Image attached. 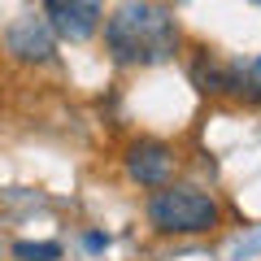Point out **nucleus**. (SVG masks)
<instances>
[{
    "label": "nucleus",
    "instance_id": "7ed1b4c3",
    "mask_svg": "<svg viewBox=\"0 0 261 261\" xmlns=\"http://www.w3.org/2000/svg\"><path fill=\"white\" fill-rule=\"evenodd\" d=\"M44 13L61 39H87L100 27V0H44Z\"/></svg>",
    "mask_w": 261,
    "mask_h": 261
},
{
    "label": "nucleus",
    "instance_id": "423d86ee",
    "mask_svg": "<svg viewBox=\"0 0 261 261\" xmlns=\"http://www.w3.org/2000/svg\"><path fill=\"white\" fill-rule=\"evenodd\" d=\"M9 48L22 57V61H44L53 53V39H48V27L39 18H22L18 27L9 31Z\"/></svg>",
    "mask_w": 261,
    "mask_h": 261
},
{
    "label": "nucleus",
    "instance_id": "0eeeda50",
    "mask_svg": "<svg viewBox=\"0 0 261 261\" xmlns=\"http://www.w3.org/2000/svg\"><path fill=\"white\" fill-rule=\"evenodd\" d=\"M235 96L261 100V57L252 65H235Z\"/></svg>",
    "mask_w": 261,
    "mask_h": 261
},
{
    "label": "nucleus",
    "instance_id": "20e7f679",
    "mask_svg": "<svg viewBox=\"0 0 261 261\" xmlns=\"http://www.w3.org/2000/svg\"><path fill=\"white\" fill-rule=\"evenodd\" d=\"M126 170H130L135 183L161 187L170 178V170H174V152H170L166 144H157V140H144V144H135V148L126 152Z\"/></svg>",
    "mask_w": 261,
    "mask_h": 261
},
{
    "label": "nucleus",
    "instance_id": "39448f33",
    "mask_svg": "<svg viewBox=\"0 0 261 261\" xmlns=\"http://www.w3.org/2000/svg\"><path fill=\"white\" fill-rule=\"evenodd\" d=\"M192 83L205 96H226V92H235V65H226L214 53H200L192 61Z\"/></svg>",
    "mask_w": 261,
    "mask_h": 261
},
{
    "label": "nucleus",
    "instance_id": "6e6552de",
    "mask_svg": "<svg viewBox=\"0 0 261 261\" xmlns=\"http://www.w3.org/2000/svg\"><path fill=\"white\" fill-rule=\"evenodd\" d=\"M13 257L18 261H57L61 257V244H31V240H22V244H13Z\"/></svg>",
    "mask_w": 261,
    "mask_h": 261
},
{
    "label": "nucleus",
    "instance_id": "1a4fd4ad",
    "mask_svg": "<svg viewBox=\"0 0 261 261\" xmlns=\"http://www.w3.org/2000/svg\"><path fill=\"white\" fill-rule=\"evenodd\" d=\"M252 5H261V0H252Z\"/></svg>",
    "mask_w": 261,
    "mask_h": 261
},
{
    "label": "nucleus",
    "instance_id": "f257e3e1",
    "mask_svg": "<svg viewBox=\"0 0 261 261\" xmlns=\"http://www.w3.org/2000/svg\"><path fill=\"white\" fill-rule=\"evenodd\" d=\"M105 44L122 65H161L178 53V27L152 0H122L105 22Z\"/></svg>",
    "mask_w": 261,
    "mask_h": 261
},
{
    "label": "nucleus",
    "instance_id": "f03ea898",
    "mask_svg": "<svg viewBox=\"0 0 261 261\" xmlns=\"http://www.w3.org/2000/svg\"><path fill=\"white\" fill-rule=\"evenodd\" d=\"M148 218L157 231H170V235H205L218 226V205L209 200L205 192L196 187H161L148 205Z\"/></svg>",
    "mask_w": 261,
    "mask_h": 261
}]
</instances>
